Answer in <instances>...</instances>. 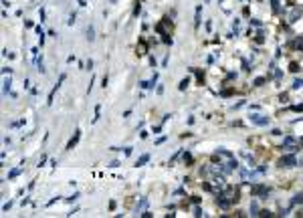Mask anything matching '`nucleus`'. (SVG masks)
Segmentation results:
<instances>
[{
    "label": "nucleus",
    "instance_id": "f257e3e1",
    "mask_svg": "<svg viewBox=\"0 0 303 218\" xmlns=\"http://www.w3.org/2000/svg\"><path fill=\"white\" fill-rule=\"evenodd\" d=\"M281 166H285V168H291V166H295L297 164V160L293 158V156H285V158H281V162H279Z\"/></svg>",
    "mask_w": 303,
    "mask_h": 218
},
{
    "label": "nucleus",
    "instance_id": "f03ea898",
    "mask_svg": "<svg viewBox=\"0 0 303 218\" xmlns=\"http://www.w3.org/2000/svg\"><path fill=\"white\" fill-rule=\"evenodd\" d=\"M77 139H79V131H77V133H75V137H73V139H71V141H69V145H67V149H71V147H73V145H75V143H77Z\"/></svg>",
    "mask_w": 303,
    "mask_h": 218
}]
</instances>
